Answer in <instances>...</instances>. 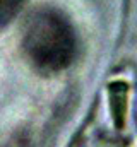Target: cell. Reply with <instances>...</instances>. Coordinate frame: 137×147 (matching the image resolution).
I'll list each match as a JSON object with an SVG mask.
<instances>
[{
	"label": "cell",
	"instance_id": "obj_1",
	"mask_svg": "<svg viewBox=\"0 0 137 147\" xmlns=\"http://www.w3.org/2000/svg\"><path fill=\"white\" fill-rule=\"evenodd\" d=\"M22 45L36 67L55 72L65 69L74 60L77 34L60 12L43 9L29 17Z\"/></svg>",
	"mask_w": 137,
	"mask_h": 147
},
{
	"label": "cell",
	"instance_id": "obj_2",
	"mask_svg": "<svg viewBox=\"0 0 137 147\" xmlns=\"http://www.w3.org/2000/svg\"><path fill=\"white\" fill-rule=\"evenodd\" d=\"M24 0H0V28L12 21V17L19 12Z\"/></svg>",
	"mask_w": 137,
	"mask_h": 147
}]
</instances>
